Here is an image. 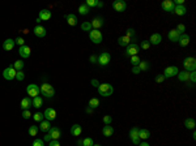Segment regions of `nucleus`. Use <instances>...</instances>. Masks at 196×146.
Instances as JSON below:
<instances>
[{
	"label": "nucleus",
	"instance_id": "obj_2",
	"mask_svg": "<svg viewBox=\"0 0 196 146\" xmlns=\"http://www.w3.org/2000/svg\"><path fill=\"white\" fill-rule=\"evenodd\" d=\"M97 89H98V93L102 97H110L114 93V87H112L111 84H100V86Z\"/></svg>",
	"mask_w": 196,
	"mask_h": 146
},
{
	"label": "nucleus",
	"instance_id": "obj_37",
	"mask_svg": "<svg viewBox=\"0 0 196 146\" xmlns=\"http://www.w3.org/2000/svg\"><path fill=\"white\" fill-rule=\"evenodd\" d=\"M126 37H128V38H131V39H136V31L134 30L132 27H130L128 30L126 31Z\"/></svg>",
	"mask_w": 196,
	"mask_h": 146
},
{
	"label": "nucleus",
	"instance_id": "obj_42",
	"mask_svg": "<svg viewBox=\"0 0 196 146\" xmlns=\"http://www.w3.org/2000/svg\"><path fill=\"white\" fill-rule=\"evenodd\" d=\"M94 145V142H93V140L90 137H86L82 140V146H93Z\"/></svg>",
	"mask_w": 196,
	"mask_h": 146
},
{
	"label": "nucleus",
	"instance_id": "obj_19",
	"mask_svg": "<svg viewBox=\"0 0 196 146\" xmlns=\"http://www.w3.org/2000/svg\"><path fill=\"white\" fill-rule=\"evenodd\" d=\"M178 43H179V46L180 47H186V46H188V43H190V35L188 34H180V37H179V39H178Z\"/></svg>",
	"mask_w": 196,
	"mask_h": 146
},
{
	"label": "nucleus",
	"instance_id": "obj_41",
	"mask_svg": "<svg viewBox=\"0 0 196 146\" xmlns=\"http://www.w3.org/2000/svg\"><path fill=\"white\" fill-rule=\"evenodd\" d=\"M140 61H141V60H140V57L137 56V55L131 56V63H132V65H134V67H137V65H139Z\"/></svg>",
	"mask_w": 196,
	"mask_h": 146
},
{
	"label": "nucleus",
	"instance_id": "obj_47",
	"mask_svg": "<svg viewBox=\"0 0 196 146\" xmlns=\"http://www.w3.org/2000/svg\"><path fill=\"white\" fill-rule=\"evenodd\" d=\"M102 120H104V123H105L106 125H110V124H111V121H112V118H111L110 115H105V116H104V119H102Z\"/></svg>",
	"mask_w": 196,
	"mask_h": 146
},
{
	"label": "nucleus",
	"instance_id": "obj_25",
	"mask_svg": "<svg viewBox=\"0 0 196 146\" xmlns=\"http://www.w3.org/2000/svg\"><path fill=\"white\" fill-rule=\"evenodd\" d=\"M173 13H175L176 16H184V14L187 13V8L184 5H175Z\"/></svg>",
	"mask_w": 196,
	"mask_h": 146
},
{
	"label": "nucleus",
	"instance_id": "obj_50",
	"mask_svg": "<svg viewBox=\"0 0 196 146\" xmlns=\"http://www.w3.org/2000/svg\"><path fill=\"white\" fill-rule=\"evenodd\" d=\"M154 80H156V82H158V84H162V82L165 81V76L164 75H157Z\"/></svg>",
	"mask_w": 196,
	"mask_h": 146
},
{
	"label": "nucleus",
	"instance_id": "obj_40",
	"mask_svg": "<svg viewBox=\"0 0 196 146\" xmlns=\"http://www.w3.org/2000/svg\"><path fill=\"white\" fill-rule=\"evenodd\" d=\"M81 29H82L84 31H90V30H92V25H90V22H88V21L82 22V24H81Z\"/></svg>",
	"mask_w": 196,
	"mask_h": 146
},
{
	"label": "nucleus",
	"instance_id": "obj_26",
	"mask_svg": "<svg viewBox=\"0 0 196 146\" xmlns=\"http://www.w3.org/2000/svg\"><path fill=\"white\" fill-rule=\"evenodd\" d=\"M81 132H82V129H81V126L78 124H73L71 126V134L75 136V137H78V136L81 134Z\"/></svg>",
	"mask_w": 196,
	"mask_h": 146
},
{
	"label": "nucleus",
	"instance_id": "obj_7",
	"mask_svg": "<svg viewBox=\"0 0 196 146\" xmlns=\"http://www.w3.org/2000/svg\"><path fill=\"white\" fill-rule=\"evenodd\" d=\"M110 60H111V55L109 52L104 51V52H101L100 55H98V64L102 65V67H106L110 63Z\"/></svg>",
	"mask_w": 196,
	"mask_h": 146
},
{
	"label": "nucleus",
	"instance_id": "obj_58",
	"mask_svg": "<svg viewBox=\"0 0 196 146\" xmlns=\"http://www.w3.org/2000/svg\"><path fill=\"white\" fill-rule=\"evenodd\" d=\"M85 111H86V114H92V112H93V110L90 108V107H86V110H85Z\"/></svg>",
	"mask_w": 196,
	"mask_h": 146
},
{
	"label": "nucleus",
	"instance_id": "obj_48",
	"mask_svg": "<svg viewBox=\"0 0 196 146\" xmlns=\"http://www.w3.org/2000/svg\"><path fill=\"white\" fill-rule=\"evenodd\" d=\"M139 47H141L143 50H148V48L150 47V43H149L148 41H143V42H141V45H140Z\"/></svg>",
	"mask_w": 196,
	"mask_h": 146
},
{
	"label": "nucleus",
	"instance_id": "obj_17",
	"mask_svg": "<svg viewBox=\"0 0 196 146\" xmlns=\"http://www.w3.org/2000/svg\"><path fill=\"white\" fill-rule=\"evenodd\" d=\"M118 43H119V46L127 47L128 45H131V43H136V39H131V38L123 35V37H119V38H118Z\"/></svg>",
	"mask_w": 196,
	"mask_h": 146
},
{
	"label": "nucleus",
	"instance_id": "obj_33",
	"mask_svg": "<svg viewBox=\"0 0 196 146\" xmlns=\"http://www.w3.org/2000/svg\"><path fill=\"white\" fill-rule=\"evenodd\" d=\"M89 11H90V8L88 7L85 3H84V4H81V5L78 7V13L82 14V16H85V14H88V13H89Z\"/></svg>",
	"mask_w": 196,
	"mask_h": 146
},
{
	"label": "nucleus",
	"instance_id": "obj_24",
	"mask_svg": "<svg viewBox=\"0 0 196 146\" xmlns=\"http://www.w3.org/2000/svg\"><path fill=\"white\" fill-rule=\"evenodd\" d=\"M51 11H48V9H42V11H39V18H41L42 21H48L51 18Z\"/></svg>",
	"mask_w": 196,
	"mask_h": 146
},
{
	"label": "nucleus",
	"instance_id": "obj_39",
	"mask_svg": "<svg viewBox=\"0 0 196 146\" xmlns=\"http://www.w3.org/2000/svg\"><path fill=\"white\" fill-rule=\"evenodd\" d=\"M38 130H39V128H38L37 125H32L30 128H29V134L33 136V137H34V136H37V134H38Z\"/></svg>",
	"mask_w": 196,
	"mask_h": 146
},
{
	"label": "nucleus",
	"instance_id": "obj_9",
	"mask_svg": "<svg viewBox=\"0 0 196 146\" xmlns=\"http://www.w3.org/2000/svg\"><path fill=\"white\" fill-rule=\"evenodd\" d=\"M178 73H179L178 67L171 65V67L165 68V71H164V76H165V78H170V77H174V76H176V75H178Z\"/></svg>",
	"mask_w": 196,
	"mask_h": 146
},
{
	"label": "nucleus",
	"instance_id": "obj_8",
	"mask_svg": "<svg viewBox=\"0 0 196 146\" xmlns=\"http://www.w3.org/2000/svg\"><path fill=\"white\" fill-rule=\"evenodd\" d=\"M26 93L29 97H32V98H36V97H39V86L36 85V84H30V85H28L26 87Z\"/></svg>",
	"mask_w": 196,
	"mask_h": 146
},
{
	"label": "nucleus",
	"instance_id": "obj_45",
	"mask_svg": "<svg viewBox=\"0 0 196 146\" xmlns=\"http://www.w3.org/2000/svg\"><path fill=\"white\" fill-rule=\"evenodd\" d=\"M32 146H45V141L41 140V138H36Z\"/></svg>",
	"mask_w": 196,
	"mask_h": 146
},
{
	"label": "nucleus",
	"instance_id": "obj_56",
	"mask_svg": "<svg viewBox=\"0 0 196 146\" xmlns=\"http://www.w3.org/2000/svg\"><path fill=\"white\" fill-rule=\"evenodd\" d=\"M140 72H141V71H140L139 67H134V68H132V73H135V75H139Z\"/></svg>",
	"mask_w": 196,
	"mask_h": 146
},
{
	"label": "nucleus",
	"instance_id": "obj_52",
	"mask_svg": "<svg viewBox=\"0 0 196 146\" xmlns=\"http://www.w3.org/2000/svg\"><path fill=\"white\" fill-rule=\"evenodd\" d=\"M48 146H62V145H60V142H59L58 140H51L50 144H48Z\"/></svg>",
	"mask_w": 196,
	"mask_h": 146
},
{
	"label": "nucleus",
	"instance_id": "obj_36",
	"mask_svg": "<svg viewBox=\"0 0 196 146\" xmlns=\"http://www.w3.org/2000/svg\"><path fill=\"white\" fill-rule=\"evenodd\" d=\"M137 67L140 68V71H141V72H143V71H148V69H149V63L146 61V60H145V61H140V63H139V65H137Z\"/></svg>",
	"mask_w": 196,
	"mask_h": 146
},
{
	"label": "nucleus",
	"instance_id": "obj_55",
	"mask_svg": "<svg viewBox=\"0 0 196 146\" xmlns=\"http://www.w3.org/2000/svg\"><path fill=\"white\" fill-rule=\"evenodd\" d=\"M89 60H90V63H93V64H94V63H98V56L97 55H92L89 57Z\"/></svg>",
	"mask_w": 196,
	"mask_h": 146
},
{
	"label": "nucleus",
	"instance_id": "obj_44",
	"mask_svg": "<svg viewBox=\"0 0 196 146\" xmlns=\"http://www.w3.org/2000/svg\"><path fill=\"white\" fill-rule=\"evenodd\" d=\"M33 119L36 120V121H39V123H41V121L43 120V114H41V112H36L33 115Z\"/></svg>",
	"mask_w": 196,
	"mask_h": 146
},
{
	"label": "nucleus",
	"instance_id": "obj_6",
	"mask_svg": "<svg viewBox=\"0 0 196 146\" xmlns=\"http://www.w3.org/2000/svg\"><path fill=\"white\" fill-rule=\"evenodd\" d=\"M140 51V47H139V45L137 43H131V45H128L126 47V56L127 57H131V56H135V55H137V52Z\"/></svg>",
	"mask_w": 196,
	"mask_h": 146
},
{
	"label": "nucleus",
	"instance_id": "obj_60",
	"mask_svg": "<svg viewBox=\"0 0 196 146\" xmlns=\"http://www.w3.org/2000/svg\"><path fill=\"white\" fill-rule=\"evenodd\" d=\"M98 7H100V8H102V7H104V3H102V2H100V3H98Z\"/></svg>",
	"mask_w": 196,
	"mask_h": 146
},
{
	"label": "nucleus",
	"instance_id": "obj_49",
	"mask_svg": "<svg viewBox=\"0 0 196 146\" xmlns=\"http://www.w3.org/2000/svg\"><path fill=\"white\" fill-rule=\"evenodd\" d=\"M22 118L24 119H30L32 118V112L29 110H24L22 111Z\"/></svg>",
	"mask_w": 196,
	"mask_h": 146
},
{
	"label": "nucleus",
	"instance_id": "obj_22",
	"mask_svg": "<svg viewBox=\"0 0 196 146\" xmlns=\"http://www.w3.org/2000/svg\"><path fill=\"white\" fill-rule=\"evenodd\" d=\"M14 45H16V42H14L13 39H11V38H8V39H6L3 42V48L6 51H12L14 48Z\"/></svg>",
	"mask_w": 196,
	"mask_h": 146
},
{
	"label": "nucleus",
	"instance_id": "obj_21",
	"mask_svg": "<svg viewBox=\"0 0 196 146\" xmlns=\"http://www.w3.org/2000/svg\"><path fill=\"white\" fill-rule=\"evenodd\" d=\"M34 34L38 37V38H43V37H46V34H47V31H46V29L43 27V26H41V25H37L36 27H34Z\"/></svg>",
	"mask_w": 196,
	"mask_h": 146
},
{
	"label": "nucleus",
	"instance_id": "obj_43",
	"mask_svg": "<svg viewBox=\"0 0 196 146\" xmlns=\"http://www.w3.org/2000/svg\"><path fill=\"white\" fill-rule=\"evenodd\" d=\"M98 3H100L98 0H86V2H85V4H86V5L89 7V8H92V7H98Z\"/></svg>",
	"mask_w": 196,
	"mask_h": 146
},
{
	"label": "nucleus",
	"instance_id": "obj_61",
	"mask_svg": "<svg viewBox=\"0 0 196 146\" xmlns=\"http://www.w3.org/2000/svg\"><path fill=\"white\" fill-rule=\"evenodd\" d=\"M93 146H101V145H98V144H94V145H93Z\"/></svg>",
	"mask_w": 196,
	"mask_h": 146
},
{
	"label": "nucleus",
	"instance_id": "obj_46",
	"mask_svg": "<svg viewBox=\"0 0 196 146\" xmlns=\"http://www.w3.org/2000/svg\"><path fill=\"white\" fill-rule=\"evenodd\" d=\"M24 78H25V75H24V72L22 71H18L16 73V80L17 81H24Z\"/></svg>",
	"mask_w": 196,
	"mask_h": 146
},
{
	"label": "nucleus",
	"instance_id": "obj_20",
	"mask_svg": "<svg viewBox=\"0 0 196 146\" xmlns=\"http://www.w3.org/2000/svg\"><path fill=\"white\" fill-rule=\"evenodd\" d=\"M64 18L67 20L68 25H71V26H76L77 25V16H76V14L68 13V14H66V16H64Z\"/></svg>",
	"mask_w": 196,
	"mask_h": 146
},
{
	"label": "nucleus",
	"instance_id": "obj_12",
	"mask_svg": "<svg viewBox=\"0 0 196 146\" xmlns=\"http://www.w3.org/2000/svg\"><path fill=\"white\" fill-rule=\"evenodd\" d=\"M112 8L115 9L116 12H124L127 9V3L123 2V0H115L114 3H112Z\"/></svg>",
	"mask_w": 196,
	"mask_h": 146
},
{
	"label": "nucleus",
	"instance_id": "obj_34",
	"mask_svg": "<svg viewBox=\"0 0 196 146\" xmlns=\"http://www.w3.org/2000/svg\"><path fill=\"white\" fill-rule=\"evenodd\" d=\"M42 98L41 97H36V98H33V106L36 107V108H39V107L42 106Z\"/></svg>",
	"mask_w": 196,
	"mask_h": 146
},
{
	"label": "nucleus",
	"instance_id": "obj_14",
	"mask_svg": "<svg viewBox=\"0 0 196 146\" xmlns=\"http://www.w3.org/2000/svg\"><path fill=\"white\" fill-rule=\"evenodd\" d=\"M43 118H46V120L48 121H52L56 119V111L51 108V107H48V108L45 110V112H43Z\"/></svg>",
	"mask_w": 196,
	"mask_h": 146
},
{
	"label": "nucleus",
	"instance_id": "obj_11",
	"mask_svg": "<svg viewBox=\"0 0 196 146\" xmlns=\"http://www.w3.org/2000/svg\"><path fill=\"white\" fill-rule=\"evenodd\" d=\"M130 137H131L132 144L139 145V144H140V137H139V128H136V126H134V128H131V130H130Z\"/></svg>",
	"mask_w": 196,
	"mask_h": 146
},
{
	"label": "nucleus",
	"instance_id": "obj_51",
	"mask_svg": "<svg viewBox=\"0 0 196 146\" xmlns=\"http://www.w3.org/2000/svg\"><path fill=\"white\" fill-rule=\"evenodd\" d=\"M175 29H176V30H178L180 34H183V33L186 31V26L183 25V24H178V26H176Z\"/></svg>",
	"mask_w": 196,
	"mask_h": 146
},
{
	"label": "nucleus",
	"instance_id": "obj_32",
	"mask_svg": "<svg viewBox=\"0 0 196 146\" xmlns=\"http://www.w3.org/2000/svg\"><path fill=\"white\" fill-rule=\"evenodd\" d=\"M184 126L187 129H195V120L192 118H188L184 120Z\"/></svg>",
	"mask_w": 196,
	"mask_h": 146
},
{
	"label": "nucleus",
	"instance_id": "obj_28",
	"mask_svg": "<svg viewBox=\"0 0 196 146\" xmlns=\"http://www.w3.org/2000/svg\"><path fill=\"white\" fill-rule=\"evenodd\" d=\"M102 133H104L105 137H111L114 134V128L111 125H105L104 129H102Z\"/></svg>",
	"mask_w": 196,
	"mask_h": 146
},
{
	"label": "nucleus",
	"instance_id": "obj_5",
	"mask_svg": "<svg viewBox=\"0 0 196 146\" xmlns=\"http://www.w3.org/2000/svg\"><path fill=\"white\" fill-rule=\"evenodd\" d=\"M16 73H17V71L14 69L13 65H12V67H8L3 71V77L8 81H12V80L16 78Z\"/></svg>",
	"mask_w": 196,
	"mask_h": 146
},
{
	"label": "nucleus",
	"instance_id": "obj_13",
	"mask_svg": "<svg viewBox=\"0 0 196 146\" xmlns=\"http://www.w3.org/2000/svg\"><path fill=\"white\" fill-rule=\"evenodd\" d=\"M161 7H162L164 11L169 12V13H173L174 8H175V4H174L173 0H164L162 4H161Z\"/></svg>",
	"mask_w": 196,
	"mask_h": 146
},
{
	"label": "nucleus",
	"instance_id": "obj_31",
	"mask_svg": "<svg viewBox=\"0 0 196 146\" xmlns=\"http://www.w3.org/2000/svg\"><path fill=\"white\" fill-rule=\"evenodd\" d=\"M139 137L140 140H148L150 137V132L148 129H139Z\"/></svg>",
	"mask_w": 196,
	"mask_h": 146
},
{
	"label": "nucleus",
	"instance_id": "obj_54",
	"mask_svg": "<svg viewBox=\"0 0 196 146\" xmlns=\"http://www.w3.org/2000/svg\"><path fill=\"white\" fill-rule=\"evenodd\" d=\"M14 42H16V43H17V45H20V47H21V46H24V45H25V41H24V39H22V38H21V37H20V38H17V39H16V41H14Z\"/></svg>",
	"mask_w": 196,
	"mask_h": 146
},
{
	"label": "nucleus",
	"instance_id": "obj_27",
	"mask_svg": "<svg viewBox=\"0 0 196 146\" xmlns=\"http://www.w3.org/2000/svg\"><path fill=\"white\" fill-rule=\"evenodd\" d=\"M32 104H33V100L30 98H24L20 106H21V110H29L32 107Z\"/></svg>",
	"mask_w": 196,
	"mask_h": 146
},
{
	"label": "nucleus",
	"instance_id": "obj_35",
	"mask_svg": "<svg viewBox=\"0 0 196 146\" xmlns=\"http://www.w3.org/2000/svg\"><path fill=\"white\" fill-rule=\"evenodd\" d=\"M100 106V100H98L97 98H92L90 100H89V107L92 110H94V108H97V107Z\"/></svg>",
	"mask_w": 196,
	"mask_h": 146
},
{
	"label": "nucleus",
	"instance_id": "obj_15",
	"mask_svg": "<svg viewBox=\"0 0 196 146\" xmlns=\"http://www.w3.org/2000/svg\"><path fill=\"white\" fill-rule=\"evenodd\" d=\"M48 136H50L51 140H59L62 136V132L58 126H51V128L48 129Z\"/></svg>",
	"mask_w": 196,
	"mask_h": 146
},
{
	"label": "nucleus",
	"instance_id": "obj_23",
	"mask_svg": "<svg viewBox=\"0 0 196 146\" xmlns=\"http://www.w3.org/2000/svg\"><path fill=\"white\" fill-rule=\"evenodd\" d=\"M179 37H180V33L176 30V29H173V30H170L169 34H168V38H169L171 42H178Z\"/></svg>",
	"mask_w": 196,
	"mask_h": 146
},
{
	"label": "nucleus",
	"instance_id": "obj_53",
	"mask_svg": "<svg viewBox=\"0 0 196 146\" xmlns=\"http://www.w3.org/2000/svg\"><path fill=\"white\" fill-rule=\"evenodd\" d=\"M190 81L192 82V84H195V81H196V75H195V72H190Z\"/></svg>",
	"mask_w": 196,
	"mask_h": 146
},
{
	"label": "nucleus",
	"instance_id": "obj_38",
	"mask_svg": "<svg viewBox=\"0 0 196 146\" xmlns=\"http://www.w3.org/2000/svg\"><path fill=\"white\" fill-rule=\"evenodd\" d=\"M13 68L16 69L17 72L18 71H22V68H24V61L21 60H17V61H14V64H13Z\"/></svg>",
	"mask_w": 196,
	"mask_h": 146
},
{
	"label": "nucleus",
	"instance_id": "obj_30",
	"mask_svg": "<svg viewBox=\"0 0 196 146\" xmlns=\"http://www.w3.org/2000/svg\"><path fill=\"white\" fill-rule=\"evenodd\" d=\"M51 128V124L48 120H42L41 124H39V129L42 130V132H48V129Z\"/></svg>",
	"mask_w": 196,
	"mask_h": 146
},
{
	"label": "nucleus",
	"instance_id": "obj_10",
	"mask_svg": "<svg viewBox=\"0 0 196 146\" xmlns=\"http://www.w3.org/2000/svg\"><path fill=\"white\" fill-rule=\"evenodd\" d=\"M105 24V20L104 17L98 16V17H94L93 20L90 21V25H92V29H94V30H98V29H101L102 26H104Z\"/></svg>",
	"mask_w": 196,
	"mask_h": 146
},
{
	"label": "nucleus",
	"instance_id": "obj_3",
	"mask_svg": "<svg viewBox=\"0 0 196 146\" xmlns=\"http://www.w3.org/2000/svg\"><path fill=\"white\" fill-rule=\"evenodd\" d=\"M183 67H184V71L187 72H195L196 69V59L194 56H188L183 60Z\"/></svg>",
	"mask_w": 196,
	"mask_h": 146
},
{
	"label": "nucleus",
	"instance_id": "obj_59",
	"mask_svg": "<svg viewBox=\"0 0 196 146\" xmlns=\"http://www.w3.org/2000/svg\"><path fill=\"white\" fill-rule=\"evenodd\" d=\"M139 146H150L148 142H143V144H139Z\"/></svg>",
	"mask_w": 196,
	"mask_h": 146
},
{
	"label": "nucleus",
	"instance_id": "obj_57",
	"mask_svg": "<svg viewBox=\"0 0 196 146\" xmlns=\"http://www.w3.org/2000/svg\"><path fill=\"white\" fill-rule=\"evenodd\" d=\"M92 86H94V87H98V86H100V82H98V80L93 78V80H92Z\"/></svg>",
	"mask_w": 196,
	"mask_h": 146
},
{
	"label": "nucleus",
	"instance_id": "obj_16",
	"mask_svg": "<svg viewBox=\"0 0 196 146\" xmlns=\"http://www.w3.org/2000/svg\"><path fill=\"white\" fill-rule=\"evenodd\" d=\"M148 42L150 43V46H152V45H154V46L160 45V43L162 42V35H161L160 33H154V34H152Z\"/></svg>",
	"mask_w": 196,
	"mask_h": 146
},
{
	"label": "nucleus",
	"instance_id": "obj_18",
	"mask_svg": "<svg viewBox=\"0 0 196 146\" xmlns=\"http://www.w3.org/2000/svg\"><path fill=\"white\" fill-rule=\"evenodd\" d=\"M18 53H20V56L24 57V59H28L29 56H30V53H32V50H30V47L29 46H21L20 47V50H18Z\"/></svg>",
	"mask_w": 196,
	"mask_h": 146
},
{
	"label": "nucleus",
	"instance_id": "obj_29",
	"mask_svg": "<svg viewBox=\"0 0 196 146\" xmlns=\"http://www.w3.org/2000/svg\"><path fill=\"white\" fill-rule=\"evenodd\" d=\"M176 76H178V80H179V81H182V82H186V81H188V80H190V72H187V71L179 72Z\"/></svg>",
	"mask_w": 196,
	"mask_h": 146
},
{
	"label": "nucleus",
	"instance_id": "obj_4",
	"mask_svg": "<svg viewBox=\"0 0 196 146\" xmlns=\"http://www.w3.org/2000/svg\"><path fill=\"white\" fill-rule=\"evenodd\" d=\"M89 39L92 42H94L96 45H98V43H101L102 41H104V35H102V33L100 30H94V29H92V30L89 31Z\"/></svg>",
	"mask_w": 196,
	"mask_h": 146
},
{
	"label": "nucleus",
	"instance_id": "obj_1",
	"mask_svg": "<svg viewBox=\"0 0 196 146\" xmlns=\"http://www.w3.org/2000/svg\"><path fill=\"white\" fill-rule=\"evenodd\" d=\"M39 93L43 97H46V98H52V97L55 95V89L52 87V85L45 82V84H42L39 86Z\"/></svg>",
	"mask_w": 196,
	"mask_h": 146
}]
</instances>
